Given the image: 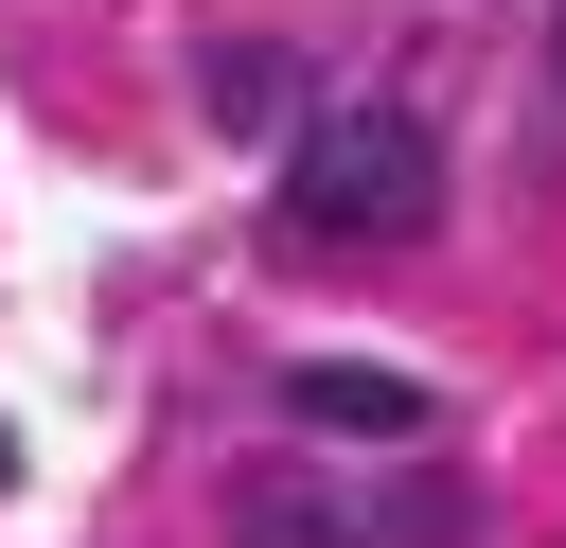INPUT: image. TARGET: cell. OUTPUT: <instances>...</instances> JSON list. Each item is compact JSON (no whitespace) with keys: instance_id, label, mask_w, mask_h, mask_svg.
Returning a JSON list of instances; mask_svg holds the SVG:
<instances>
[{"instance_id":"obj_1","label":"cell","mask_w":566,"mask_h":548,"mask_svg":"<svg viewBox=\"0 0 566 548\" xmlns=\"http://www.w3.org/2000/svg\"><path fill=\"white\" fill-rule=\"evenodd\" d=\"M283 230L301 247H424L442 230V124L424 106H318L283 141Z\"/></svg>"},{"instance_id":"obj_2","label":"cell","mask_w":566,"mask_h":548,"mask_svg":"<svg viewBox=\"0 0 566 548\" xmlns=\"http://www.w3.org/2000/svg\"><path fill=\"white\" fill-rule=\"evenodd\" d=\"M283 407L318 442H424V371H389V354H318V371H283Z\"/></svg>"},{"instance_id":"obj_3","label":"cell","mask_w":566,"mask_h":548,"mask_svg":"<svg viewBox=\"0 0 566 548\" xmlns=\"http://www.w3.org/2000/svg\"><path fill=\"white\" fill-rule=\"evenodd\" d=\"M230 548H354V495L336 477H301V460H230Z\"/></svg>"},{"instance_id":"obj_4","label":"cell","mask_w":566,"mask_h":548,"mask_svg":"<svg viewBox=\"0 0 566 548\" xmlns=\"http://www.w3.org/2000/svg\"><path fill=\"white\" fill-rule=\"evenodd\" d=\"M212 106H230V124H283V106H301V71H283L265 35H230V53H212Z\"/></svg>"},{"instance_id":"obj_5","label":"cell","mask_w":566,"mask_h":548,"mask_svg":"<svg viewBox=\"0 0 566 548\" xmlns=\"http://www.w3.org/2000/svg\"><path fill=\"white\" fill-rule=\"evenodd\" d=\"M371 548H460V495H442V477H424V495H407V513H389V530H371Z\"/></svg>"}]
</instances>
